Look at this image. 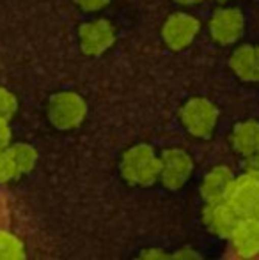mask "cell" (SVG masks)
Returning <instances> with one entry per match:
<instances>
[{"label": "cell", "instance_id": "22", "mask_svg": "<svg viewBox=\"0 0 259 260\" xmlns=\"http://www.w3.org/2000/svg\"><path fill=\"white\" fill-rule=\"evenodd\" d=\"M144 257H167V255L158 253V251H149V253H144Z\"/></svg>", "mask_w": 259, "mask_h": 260}, {"label": "cell", "instance_id": "4", "mask_svg": "<svg viewBox=\"0 0 259 260\" xmlns=\"http://www.w3.org/2000/svg\"><path fill=\"white\" fill-rule=\"evenodd\" d=\"M227 202L240 218H259V174L245 172L235 179Z\"/></svg>", "mask_w": 259, "mask_h": 260}, {"label": "cell", "instance_id": "19", "mask_svg": "<svg viewBox=\"0 0 259 260\" xmlns=\"http://www.w3.org/2000/svg\"><path fill=\"white\" fill-rule=\"evenodd\" d=\"M11 140V129H9V119L0 117V149H6Z\"/></svg>", "mask_w": 259, "mask_h": 260}, {"label": "cell", "instance_id": "5", "mask_svg": "<svg viewBox=\"0 0 259 260\" xmlns=\"http://www.w3.org/2000/svg\"><path fill=\"white\" fill-rule=\"evenodd\" d=\"M194 172V159L183 149H167L160 156V179L169 189H180L187 184Z\"/></svg>", "mask_w": 259, "mask_h": 260}, {"label": "cell", "instance_id": "2", "mask_svg": "<svg viewBox=\"0 0 259 260\" xmlns=\"http://www.w3.org/2000/svg\"><path fill=\"white\" fill-rule=\"evenodd\" d=\"M185 129L197 138H210L218 122V110L206 98H192L181 108Z\"/></svg>", "mask_w": 259, "mask_h": 260}, {"label": "cell", "instance_id": "1", "mask_svg": "<svg viewBox=\"0 0 259 260\" xmlns=\"http://www.w3.org/2000/svg\"><path fill=\"white\" fill-rule=\"evenodd\" d=\"M121 174L130 184L149 186L160 179V157L148 144L133 145L123 156Z\"/></svg>", "mask_w": 259, "mask_h": 260}, {"label": "cell", "instance_id": "17", "mask_svg": "<svg viewBox=\"0 0 259 260\" xmlns=\"http://www.w3.org/2000/svg\"><path fill=\"white\" fill-rule=\"evenodd\" d=\"M18 108V101L7 89L0 87V117L11 119Z\"/></svg>", "mask_w": 259, "mask_h": 260}, {"label": "cell", "instance_id": "15", "mask_svg": "<svg viewBox=\"0 0 259 260\" xmlns=\"http://www.w3.org/2000/svg\"><path fill=\"white\" fill-rule=\"evenodd\" d=\"M25 250L21 241L7 230H0V258H23Z\"/></svg>", "mask_w": 259, "mask_h": 260}, {"label": "cell", "instance_id": "23", "mask_svg": "<svg viewBox=\"0 0 259 260\" xmlns=\"http://www.w3.org/2000/svg\"><path fill=\"white\" fill-rule=\"evenodd\" d=\"M176 257H197V253H192V251H181V253H176Z\"/></svg>", "mask_w": 259, "mask_h": 260}, {"label": "cell", "instance_id": "13", "mask_svg": "<svg viewBox=\"0 0 259 260\" xmlns=\"http://www.w3.org/2000/svg\"><path fill=\"white\" fill-rule=\"evenodd\" d=\"M233 149L240 156L247 157L254 156L259 152V120L249 119L242 120L235 126L231 133Z\"/></svg>", "mask_w": 259, "mask_h": 260}, {"label": "cell", "instance_id": "16", "mask_svg": "<svg viewBox=\"0 0 259 260\" xmlns=\"http://www.w3.org/2000/svg\"><path fill=\"white\" fill-rule=\"evenodd\" d=\"M20 174V168L16 167L9 149H0V182H9L16 179Z\"/></svg>", "mask_w": 259, "mask_h": 260}, {"label": "cell", "instance_id": "6", "mask_svg": "<svg viewBox=\"0 0 259 260\" xmlns=\"http://www.w3.org/2000/svg\"><path fill=\"white\" fill-rule=\"evenodd\" d=\"M245 30V18L238 7H218L210 18V36L218 45H235Z\"/></svg>", "mask_w": 259, "mask_h": 260}, {"label": "cell", "instance_id": "10", "mask_svg": "<svg viewBox=\"0 0 259 260\" xmlns=\"http://www.w3.org/2000/svg\"><path fill=\"white\" fill-rule=\"evenodd\" d=\"M235 174L225 165L211 168L204 175L200 182V195L206 202H217V200H227V195L231 191V186L235 182Z\"/></svg>", "mask_w": 259, "mask_h": 260}, {"label": "cell", "instance_id": "8", "mask_svg": "<svg viewBox=\"0 0 259 260\" xmlns=\"http://www.w3.org/2000/svg\"><path fill=\"white\" fill-rule=\"evenodd\" d=\"M203 221L213 236L231 239L240 216L227 200H217V202H206L203 209Z\"/></svg>", "mask_w": 259, "mask_h": 260}, {"label": "cell", "instance_id": "11", "mask_svg": "<svg viewBox=\"0 0 259 260\" xmlns=\"http://www.w3.org/2000/svg\"><path fill=\"white\" fill-rule=\"evenodd\" d=\"M233 73L242 82L259 83V46L257 45H242L233 52L229 58Z\"/></svg>", "mask_w": 259, "mask_h": 260}, {"label": "cell", "instance_id": "12", "mask_svg": "<svg viewBox=\"0 0 259 260\" xmlns=\"http://www.w3.org/2000/svg\"><path fill=\"white\" fill-rule=\"evenodd\" d=\"M231 243L236 253L242 257H257L259 255V218H240Z\"/></svg>", "mask_w": 259, "mask_h": 260}, {"label": "cell", "instance_id": "24", "mask_svg": "<svg viewBox=\"0 0 259 260\" xmlns=\"http://www.w3.org/2000/svg\"><path fill=\"white\" fill-rule=\"evenodd\" d=\"M218 4H225V2H231V0H217Z\"/></svg>", "mask_w": 259, "mask_h": 260}, {"label": "cell", "instance_id": "20", "mask_svg": "<svg viewBox=\"0 0 259 260\" xmlns=\"http://www.w3.org/2000/svg\"><path fill=\"white\" fill-rule=\"evenodd\" d=\"M245 170L247 172H252V174H259V152L250 157H247V163H245Z\"/></svg>", "mask_w": 259, "mask_h": 260}, {"label": "cell", "instance_id": "14", "mask_svg": "<svg viewBox=\"0 0 259 260\" xmlns=\"http://www.w3.org/2000/svg\"><path fill=\"white\" fill-rule=\"evenodd\" d=\"M11 156H13L16 167L20 168V174H25V172H31L36 165V159H38V154H36L34 147L28 144H14V145H7Z\"/></svg>", "mask_w": 259, "mask_h": 260}, {"label": "cell", "instance_id": "21", "mask_svg": "<svg viewBox=\"0 0 259 260\" xmlns=\"http://www.w3.org/2000/svg\"><path fill=\"white\" fill-rule=\"evenodd\" d=\"M178 4H181V6H197V4H200L203 0H176Z\"/></svg>", "mask_w": 259, "mask_h": 260}, {"label": "cell", "instance_id": "9", "mask_svg": "<svg viewBox=\"0 0 259 260\" xmlns=\"http://www.w3.org/2000/svg\"><path fill=\"white\" fill-rule=\"evenodd\" d=\"M80 48L87 55L105 53L116 41V28L107 20H94L83 23L78 30Z\"/></svg>", "mask_w": 259, "mask_h": 260}, {"label": "cell", "instance_id": "7", "mask_svg": "<svg viewBox=\"0 0 259 260\" xmlns=\"http://www.w3.org/2000/svg\"><path fill=\"white\" fill-rule=\"evenodd\" d=\"M199 30L200 23L195 16L188 13H174L163 23L162 38L169 48L183 50L195 41Z\"/></svg>", "mask_w": 259, "mask_h": 260}, {"label": "cell", "instance_id": "3", "mask_svg": "<svg viewBox=\"0 0 259 260\" xmlns=\"http://www.w3.org/2000/svg\"><path fill=\"white\" fill-rule=\"evenodd\" d=\"M87 103L76 92H59L50 98L48 119L59 129H73L85 119Z\"/></svg>", "mask_w": 259, "mask_h": 260}, {"label": "cell", "instance_id": "18", "mask_svg": "<svg viewBox=\"0 0 259 260\" xmlns=\"http://www.w3.org/2000/svg\"><path fill=\"white\" fill-rule=\"evenodd\" d=\"M78 4V7L82 11H87V13H94V11H100L107 6L110 0H75Z\"/></svg>", "mask_w": 259, "mask_h": 260}]
</instances>
